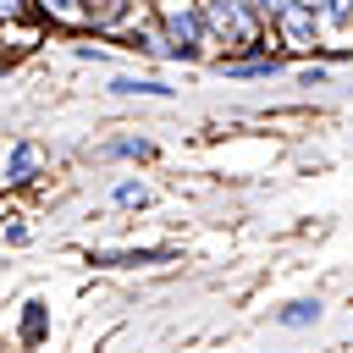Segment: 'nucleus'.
Wrapping results in <instances>:
<instances>
[{
	"label": "nucleus",
	"mask_w": 353,
	"mask_h": 353,
	"mask_svg": "<svg viewBox=\"0 0 353 353\" xmlns=\"http://www.w3.org/2000/svg\"><path fill=\"white\" fill-rule=\"evenodd\" d=\"M270 39H276V50H281L292 66H298V61H320L325 33H320V17H314V0H287L281 17L270 22Z\"/></svg>",
	"instance_id": "3"
},
{
	"label": "nucleus",
	"mask_w": 353,
	"mask_h": 353,
	"mask_svg": "<svg viewBox=\"0 0 353 353\" xmlns=\"http://www.w3.org/2000/svg\"><path fill=\"white\" fill-rule=\"evenodd\" d=\"M39 6L33 0H0V22H33Z\"/></svg>",
	"instance_id": "19"
},
{
	"label": "nucleus",
	"mask_w": 353,
	"mask_h": 353,
	"mask_svg": "<svg viewBox=\"0 0 353 353\" xmlns=\"http://www.w3.org/2000/svg\"><path fill=\"white\" fill-rule=\"evenodd\" d=\"M99 94L105 99H138V105H171L176 83L160 77V66H116L99 77Z\"/></svg>",
	"instance_id": "5"
},
{
	"label": "nucleus",
	"mask_w": 353,
	"mask_h": 353,
	"mask_svg": "<svg viewBox=\"0 0 353 353\" xmlns=\"http://www.w3.org/2000/svg\"><path fill=\"white\" fill-rule=\"evenodd\" d=\"M347 309H353V298H347Z\"/></svg>",
	"instance_id": "21"
},
{
	"label": "nucleus",
	"mask_w": 353,
	"mask_h": 353,
	"mask_svg": "<svg viewBox=\"0 0 353 353\" xmlns=\"http://www.w3.org/2000/svg\"><path fill=\"white\" fill-rule=\"evenodd\" d=\"M204 11V28L215 39V55H259L265 50V22L243 6V0H199Z\"/></svg>",
	"instance_id": "2"
},
{
	"label": "nucleus",
	"mask_w": 353,
	"mask_h": 353,
	"mask_svg": "<svg viewBox=\"0 0 353 353\" xmlns=\"http://www.w3.org/2000/svg\"><path fill=\"white\" fill-rule=\"evenodd\" d=\"M50 325H55V314H50V298H44V292H28V298L17 303L11 342H17L22 353H39V347H50Z\"/></svg>",
	"instance_id": "9"
},
{
	"label": "nucleus",
	"mask_w": 353,
	"mask_h": 353,
	"mask_svg": "<svg viewBox=\"0 0 353 353\" xmlns=\"http://www.w3.org/2000/svg\"><path fill=\"white\" fill-rule=\"evenodd\" d=\"M154 182L149 176H138V171H121V176H110L105 182V210H127V215H138V210H154Z\"/></svg>",
	"instance_id": "12"
},
{
	"label": "nucleus",
	"mask_w": 353,
	"mask_h": 353,
	"mask_svg": "<svg viewBox=\"0 0 353 353\" xmlns=\"http://www.w3.org/2000/svg\"><path fill=\"white\" fill-rule=\"evenodd\" d=\"M33 237H39L33 232V215L0 193V248H33Z\"/></svg>",
	"instance_id": "16"
},
{
	"label": "nucleus",
	"mask_w": 353,
	"mask_h": 353,
	"mask_svg": "<svg viewBox=\"0 0 353 353\" xmlns=\"http://www.w3.org/2000/svg\"><path fill=\"white\" fill-rule=\"evenodd\" d=\"M347 94H353V88H347Z\"/></svg>",
	"instance_id": "22"
},
{
	"label": "nucleus",
	"mask_w": 353,
	"mask_h": 353,
	"mask_svg": "<svg viewBox=\"0 0 353 353\" xmlns=\"http://www.w3.org/2000/svg\"><path fill=\"white\" fill-rule=\"evenodd\" d=\"M44 44H50V28H44L39 17H33V22H0V72L33 61Z\"/></svg>",
	"instance_id": "10"
},
{
	"label": "nucleus",
	"mask_w": 353,
	"mask_h": 353,
	"mask_svg": "<svg viewBox=\"0 0 353 353\" xmlns=\"http://www.w3.org/2000/svg\"><path fill=\"white\" fill-rule=\"evenodd\" d=\"M176 248L160 243V248H88V265H110V270H127V265H171Z\"/></svg>",
	"instance_id": "14"
},
{
	"label": "nucleus",
	"mask_w": 353,
	"mask_h": 353,
	"mask_svg": "<svg viewBox=\"0 0 353 353\" xmlns=\"http://www.w3.org/2000/svg\"><path fill=\"white\" fill-rule=\"evenodd\" d=\"M243 6H248V11H254V17L265 22V28H270V22L281 17V6H287V0H243Z\"/></svg>",
	"instance_id": "20"
},
{
	"label": "nucleus",
	"mask_w": 353,
	"mask_h": 353,
	"mask_svg": "<svg viewBox=\"0 0 353 353\" xmlns=\"http://www.w3.org/2000/svg\"><path fill=\"white\" fill-rule=\"evenodd\" d=\"M154 17L171 39V66H210L215 61V39L204 28L199 0H154Z\"/></svg>",
	"instance_id": "1"
},
{
	"label": "nucleus",
	"mask_w": 353,
	"mask_h": 353,
	"mask_svg": "<svg viewBox=\"0 0 353 353\" xmlns=\"http://www.w3.org/2000/svg\"><path fill=\"white\" fill-rule=\"evenodd\" d=\"M292 83H298V88H331V83H336V66H325V61H298V66H292Z\"/></svg>",
	"instance_id": "18"
},
{
	"label": "nucleus",
	"mask_w": 353,
	"mask_h": 353,
	"mask_svg": "<svg viewBox=\"0 0 353 353\" xmlns=\"http://www.w3.org/2000/svg\"><path fill=\"white\" fill-rule=\"evenodd\" d=\"M314 17H320L325 44L353 50V0H314Z\"/></svg>",
	"instance_id": "15"
},
{
	"label": "nucleus",
	"mask_w": 353,
	"mask_h": 353,
	"mask_svg": "<svg viewBox=\"0 0 353 353\" xmlns=\"http://www.w3.org/2000/svg\"><path fill=\"white\" fill-rule=\"evenodd\" d=\"M210 72L226 77V83H281V77H292V61H287L281 50H259V55H215Z\"/></svg>",
	"instance_id": "7"
},
{
	"label": "nucleus",
	"mask_w": 353,
	"mask_h": 353,
	"mask_svg": "<svg viewBox=\"0 0 353 353\" xmlns=\"http://www.w3.org/2000/svg\"><path fill=\"white\" fill-rule=\"evenodd\" d=\"M44 182H50V149H44L33 132L11 138L6 154H0V193L17 199V193H33V188H44Z\"/></svg>",
	"instance_id": "4"
},
{
	"label": "nucleus",
	"mask_w": 353,
	"mask_h": 353,
	"mask_svg": "<svg viewBox=\"0 0 353 353\" xmlns=\"http://www.w3.org/2000/svg\"><path fill=\"white\" fill-rule=\"evenodd\" d=\"M116 44H121V50H132L143 66H171V39H165V28H160V17H154V11H149V17H138Z\"/></svg>",
	"instance_id": "11"
},
{
	"label": "nucleus",
	"mask_w": 353,
	"mask_h": 353,
	"mask_svg": "<svg viewBox=\"0 0 353 353\" xmlns=\"http://www.w3.org/2000/svg\"><path fill=\"white\" fill-rule=\"evenodd\" d=\"M33 6H39V22L50 33H61V39L88 33V0H33Z\"/></svg>",
	"instance_id": "13"
},
{
	"label": "nucleus",
	"mask_w": 353,
	"mask_h": 353,
	"mask_svg": "<svg viewBox=\"0 0 353 353\" xmlns=\"http://www.w3.org/2000/svg\"><path fill=\"white\" fill-rule=\"evenodd\" d=\"M325 325V298L320 292H298V298H281L270 309V331L281 336H303V331H320Z\"/></svg>",
	"instance_id": "8"
},
{
	"label": "nucleus",
	"mask_w": 353,
	"mask_h": 353,
	"mask_svg": "<svg viewBox=\"0 0 353 353\" xmlns=\"http://www.w3.org/2000/svg\"><path fill=\"white\" fill-rule=\"evenodd\" d=\"M66 55H72L77 66L116 72V50H110V39H99V33H72V39H66Z\"/></svg>",
	"instance_id": "17"
},
{
	"label": "nucleus",
	"mask_w": 353,
	"mask_h": 353,
	"mask_svg": "<svg viewBox=\"0 0 353 353\" xmlns=\"http://www.w3.org/2000/svg\"><path fill=\"white\" fill-rule=\"evenodd\" d=\"M160 160V138L143 132V127H116L105 132L94 149H88V165H127V171H143Z\"/></svg>",
	"instance_id": "6"
}]
</instances>
